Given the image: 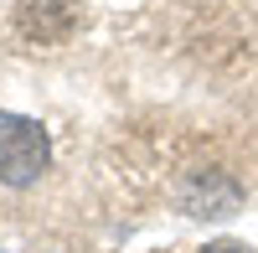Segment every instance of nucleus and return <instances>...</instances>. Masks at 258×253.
<instances>
[{"label": "nucleus", "instance_id": "obj_1", "mask_svg": "<svg viewBox=\"0 0 258 253\" xmlns=\"http://www.w3.org/2000/svg\"><path fill=\"white\" fill-rule=\"evenodd\" d=\"M47 160H52V140L36 119L0 114V181L6 186H31V181H41Z\"/></svg>", "mask_w": 258, "mask_h": 253}, {"label": "nucleus", "instance_id": "obj_2", "mask_svg": "<svg viewBox=\"0 0 258 253\" xmlns=\"http://www.w3.org/2000/svg\"><path fill=\"white\" fill-rule=\"evenodd\" d=\"M217 253H238V248H217Z\"/></svg>", "mask_w": 258, "mask_h": 253}]
</instances>
